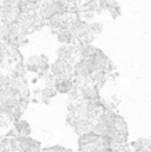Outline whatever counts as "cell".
<instances>
[{
    "label": "cell",
    "mask_w": 151,
    "mask_h": 152,
    "mask_svg": "<svg viewBox=\"0 0 151 152\" xmlns=\"http://www.w3.org/2000/svg\"><path fill=\"white\" fill-rule=\"evenodd\" d=\"M27 69L32 72H40L47 69V59L44 56H32L28 59V63H27Z\"/></svg>",
    "instance_id": "7a4b0ae2"
},
{
    "label": "cell",
    "mask_w": 151,
    "mask_h": 152,
    "mask_svg": "<svg viewBox=\"0 0 151 152\" xmlns=\"http://www.w3.org/2000/svg\"><path fill=\"white\" fill-rule=\"evenodd\" d=\"M98 51V48L94 47L92 44H82V47L79 48V53L80 58L83 59H90L95 55V52Z\"/></svg>",
    "instance_id": "ba28073f"
},
{
    "label": "cell",
    "mask_w": 151,
    "mask_h": 152,
    "mask_svg": "<svg viewBox=\"0 0 151 152\" xmlns=\"http://www.w3.org/2000/svg\"><path fill=\"white\" fill-rule=\"evenodd\" d=\"M94 13H95V12H92V11H90V10H87V8H86V10L83 11V13H82V18L84 19V20H88V19H91L94 16Z\"/></svg>",
    "instance_id": "7c38bea8"
},
{
    "label": "cell",
    "mask_w": 151,
    "mask_h": 152,
    "mask_svg": "<svg viewBox=\"0 0 151 152\" xmlns=\"http://www.w3.org/2000/svg\"><path fill=\"white\" fill-rule=\"evenodd\" d=\"M56 34V39H58L59 43H62V44H72V43L75 42L74 39V35L71 34V31L67 28H63V29H58V31H55Z\"/></svg>",
    "instance_id": "52a82bcc"
},
{
    "label": "cell",
    "mask_w": 151,
    "mask_h": 152,
    "mask_svg": "<svg viewBox=\"0 0 151 152\" xmlns=\"http://www.w3.org/2000/svg\"><path fill=\"white\" fill-rule=\"evenodd\" d=\"M51 75L54 76V79H60V77H71L72 75V66L70 61L59 59L56 63H54L50 67Z\"/></svg>",
    "instance_id": "6da1fadb"
},
{
    "label": "cell",
    "mask_w": 151,
    "mask_h": 152,
    "mask_svg": "<svg viewBox=\"0 0 151 152\" xmlns=\"http://www.w3.org/2000/svg\"><path fill=\"white\" fill-rule=\"evenodd\" d=\"M111 152H122V151H119V150H117V148H114V150H112Z\"/></svg>",
    "instance_id": "5bb4252c"
},
{
    "label": "cell",
    "mask_w": 151,
    "mask_h": 152,
    "mask_svg": "<svg viewBox=\"0 0 151 152\" xmlns=\"http://www.w3.org/2000/svg\"><path fill=\"white\" fill-rule=\"evenodd\" d=\"M58 92L55 91L54 86H48V87H44V89L42 91V102L43 103H50L54 97L56 96Z\"/></svg>",
    "instance_id": "9c48e42d"
},
{
    "label": "cell",
    "mask_w": 151,
    "mask_h": 152,
    "mask_svg": "<svg viewBox=\"0 0 151 152\" xmlns=\"http://www.w3.org/2000/svg\"><path fill=\"white\" fill-rule=\"evenodd\" d=\"M54 88L58 94H70V92L74 91V81L71 77H60V79H55V83H54Z\"/></svg>",
    "instance_id": "3957f363"
},
{
    "label": "cell",
    "mask_w": 151,
    "mask_h": 152,
    "mask_svg": "<svg viewBox=\"0 0 151 152\" xmlns=\"http://www.w3.org/2000/svg\"><path fill=\"white\" fill-rule=\"evenodd\" d=\"M99 142H100V136L96 135L95 132H92L91 129H88V131L80 134L79 135V140H78V143H79V148L96 144V143H99Z\"/></svg>",
    "instance_id": "277c9868"
},
{
    "label": "cell",
    "mask_w": 151,
    "mask_h": 152,
    "mask_svg": "<svg viewBox=\"0 0 151 152\" xmlns=\"http://www.w3.org/2000/svg\"><path fill=\"white\" fill-rule=\"evenodd\" d=\"M87 29L91 35H99L102 31H103V24L102 23H91V24H87Z\"/></svg>",
    "instance_id": "30bf717a"
},
{
    "label": "cell",
    "mask_w": 151,
    "mask_h": 152,
    "mask_svg": "<svg viewBox=\"0 0 151 152\" xmlns=\"http://www.w3.org/2000/svg\"><path fill=\"white\" fill-rule=\"evenodd\" d=\"M13 129L18 134V136H29V134H31V127L23 119L13 121Z\"/></svg>",
    "instance_id": "8992f818"
},
{
    "label": "cell",
    "mask_w": 151,
    "mask_h": 152,
    "mask_svg": "<svg viewBox=\"0 0 151 152\" xmlns=\"http://www.w3.org/2000/svg\"><path fill=\"white\" fill-rule=\"evenodd\" d=\"M84 7L92 12H96V11H99V1L98 0H86Z\"/></svg>",
    "instance_id": "8fae6325"
},
{
    "label": "cell",
    "mask_w": 151,
    "mask_h": 152,
    "mask_svg": "<svg viewBox=\"0 0 151 152\" xmlns=\"http://www.w3.org/2000/svg\"><path fill=\"white\" fill-rule=\"evenodd\" d=\"M99 10H107L114 19H117L120 15V7L117 0H98Z\"/></svg>",
    "instance_id": "5b68a950"
},
{
    "label": "cell",
    "mask_w": 151,
    "mask_h": 152,
    "mask_svg": "<svg viewBox=\"0 0 151 152\" xmlns=\"http://www.w3.org/2000/svg\"><path fill=\"white\" fill-rule=\"evenodd\" d=\"M64 1H66V3H67V4H68V3H74V1H75V0H64Z\"/></svg>",
    "instance_id": "4fadbf2b"
}]
</instances>
